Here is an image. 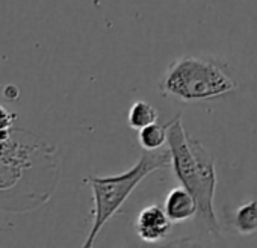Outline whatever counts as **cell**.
I'll use <instances>...</instances> for the list:
<instances>
[{"mask_svg": "<svg viewBox=\"0 0 257 248\" xmlns=\"http://www.w3.org/2000/svg\"><path fill=\"white\" fill-rule=\"evenodd\" d=\"M167 143L171 167L180 185L197 203V219L213 236L219 234V222L215 215L213 198L216 189L215 159L206 147L189 137L180 115L167 122Z\"/></svg>", "mask_w": 257, "mask_h": 248, "instance_id": "6da1fadb", "label": "cell"}, {"mask_svg": "<svg viewBox=\"0 0 257 248\" xmlns=\"http://www.w3.org/2000/svg\"><path fill=\"white\" fill-rule=\"evenodd\" d=\"M237 82L228 65L210 56H182L174 59L159 82L164 97L185 103L206 101L236 91Z\"/></svg>", "mask_w": 257, "mask_h": 248, "instance_id": "7a4b0ae2", "label": "cell"}, {"mask_svg": "<svg viewBox=\"0 0 257 248\" xmlns=\"http://www.w3.org/2000/svg\"><path fill=\"white\" fill-rule=\"evenodd\" d=\"M170 152L168 150H153L144 152L140 161L121 174L107 176V177H88L85 182L92 189V227L86 240L83 242L85 248H91L101 231L103 225L121 209L125 200L138 188V185L149 177L152 173L170 167Z\"/></svg>", "mask_w": 257, "mask_h": 248, "instance_id": "3957f363", "label": "cell"}, {"mask_svg": "<svg viewBox=\"0 0 257 248\" xmlns=\"http://www.w3.org/2000/svg\"><path fill=\"white\" fill-rule=\"evenodd\" d=\"M171 221L167 216L164 207L159 204H150L141 209L138 213L135 228L138 236L149 243H156L164 240L170 230H171Z\"/></svg>", "mask_w": 257, "mask_h": 248, "instance_id": "277c9868", "label": "cell"}, {"mask_svg": "<svg viewBox=\"0 0 257 248\" xmlns=\"http://www.w3.org/2000/svg\"><path fill=\"white\" fill-rule=\"evenodd\" d=\"M164 210L171 222H185L188 219L195 218L197 203L183 186H179L167 194Z\"/></svg>", "mask_w": 257, "mask_h": 248, "instance_id": "5b68a950", "label": "cell"}, {"mask_svg": "<svg viewBox=\"0 0 257 248\" xmlns=\"http://www.w3.org/2000/svg\"><path fill=\"white\" fill-rule=\"evenodd\" d=\"M127 121H128V126L132 129L140 131L149 126V124H153L158 121V110L149 101L138 100L131 106V109H128Z\"/></svg>", "mask_w": 257, "mask_h": 248, "instance_id": "8992f818", "label": "cell"}, {"mask_svg": "<svg viewBox=\"0 0 257 248\" xmlns=\"http://www.w3.org/2000/svg\"><path fill=\"white\" fill-rule=\"evenodd\" d=\"M233 224L237 233L243 236L255 233L257 231V200H251L242 204L234 213Z\"/></svg>", "mask_w": 257, "mask_h": 248, "instance_id": "52a82bcc", "label": "cell"}, {"mask_svg": "<svg viewBox=\"0 0 257 248\" xmlns=\"http://www.w3.org/2000/svg\"><path fill=\"white\" fill-rule=\"evenodd\" d=\"M138 140L141 147L147 152L162 149L167 143V124L165 126H159L158 122L149 124V126L140 129Z\"/></svg>", "mask_w": 257, "mask_h": 248, "instance_id": "ba28073f", "label": "cell"}, {"mask_svg": "<svg viewBox=\"0 0 257 248\" xmlns=\"http://www.w3.org/2000/svg\"><path fill=\"white\" fill-rule=\"evenodd\" d=\"M16 115L10 110H7L4 106H0V140H7L8 131L11 128V124L14 122Z\"/></svg>", "mask_w": 257, "mask_h": 248, "instance_id": "9c48e42d", "label": "cell"}]
</instances>
